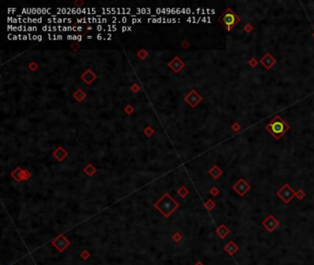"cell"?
Returning a JSON list of instances; mask_svg holds the SVG:
<instances>
[{
	"mask_svg": "<svg viewBox=\"0 0 314 265\" xmlns=\"http://www.w3.org/2000/svg\"><path fill=\"white\" fill-rule=\"evenodd\" d=\"M265 128L275 139H280L290 127L279 115H275Z\"/></svg>",
	"mask_w": 314,
	"mask_h": 265,
	"instance_id": "cell-1",
	"label": "cell"
},
{
	"mask_svg": "<svg viewBox=\"0 0 314 265\" xmlns=\"http://www.w3.org/2000/svg\"><path fill=\"white\" fill-rule=\"evenodd\" d=\"M239 21H241V17L236 15L230 8H228L227 12L220 17L221 23L228 29V30H230L231 28H233Z\"/></svg>",
	"mask_w": 314,
	"mask_h": 265,
	"instance_id": "cell-2",
	"label": "cell"
},
{
	"mask_svg": "<svg viewBox=\"0 0 314 265\" xmlns=\"http://www.w3.org/2000/svg\"><path fill=\"white\" fill-rule=\"evenodd\" d=\"M276 195H277L285 203H288L293 197L296 196V191H295L290 186L289 184L286 183L284 184V186L278 190V191L276 192Z\"/></svg>",
	"mask_w": 314,
	"mask_h": 265,
	"instance_id": "cell-3",
	"label": "cell"
},
{
	"mask_svg": "<svg viewBox=\"0 0 314 265\" xmlns=\"http://www.w3.org/2000/svg\"><path fill=\"white\" fill-rule=\"evenodd\" d=\"M232 189L238 193L241 196H243L245 195V193L248 192L250 190H251V185L245 181L243 179H239L233 186H232Z\"/></svg>",
	"mask_w": 314,
	"mask_h": 265,
	"instance_id": "cell-4",
	"label": "cell"
},
{
	"mask_svg": "<svg viewBox=\"0 0 314 265\" xmlns=\"http://www.w3.org/2000/svg\"><path fill=\"white\" fill-rule=\"evenodd\" d=\"M262 225L264 226V227L266 229L268 232H273L274 229L279 226V222L277 221V219H275L273 215H269L262 223Z\"/></svg>",
	"mask_w": 314,
	"mask_h": 265,
	"instance_id": "cell-5",
	"label": "cell"
},
{
	"mask_svg": "<svg viewBox=\"0 0 314 265\" xmlns=\"http://www.w3.org/2000/svg\"><path fill=\"white\" fill-rule=\"evenodd\" d=\"M276 60L269 54V52H267V54L262 58V60L260 61L261 64L264 65V66L266 68V69H270L274 64H275Z\"/></svg>",
	"mask_w": 314,
	"mask_h": 265,
	"instance_id": "cell-6",
	"label": "cell"
},
{
	"mask_svg": "<svg viewBox=\"0 0 314 265\" xmlns=\"http://www.w3.org/2000/svg\"><path fill=\"white\" fill-rule=\"evenodd\" d=\"M224 250H225V251H226L229 256H233V255L239 251V246H238L234 241L230 240V241H229V242L225 245Z\"/></svg>",
	"mask_w": 314,
	"mask_h": 265,
	"instance_id": "cell-7",
	"label": "cell"
},
{
	"mask_svg": "<svg viewBox=\"0 0 314 265\" xmlns=\"http://www.w3.org/2000/svg\"><path fill=\"white\" fill-rule=\"evenodd\" d=\"M216 235H217L220 238H225L230 233V230H229V229L225 225H221V226H219L216 228Z\"/></svg>",
	"mask_w": 314,
	"mask_h": 265,
	"instance_id": "cell-8",
	"label": "cell"
},
{
	"mask_svg": "<svg viewBox=\"0 0 314 265\" xmlns=\"http://www.w3.org/2000/svg\"><path fill=\"white\" fill-rule=\"evenodd\" d=\"M210 173H211V175L213 176V178L216 180V179H218L219 177L221 176V174H222V170H221L217 166H215V167L211 169Z\"/></svg>",
	"mask_w": 314,
	"mask_h": 265,
	"instance_id": "cell-9",
	"label": "cell"
},
{
	"mask_svg": "<svg viewBox=\"0 0 314 265\" xmlns=\"http://www.w3.org/2000/svg\"><path fill=\"white\" fill-rule=\"evenodd\" d=\"M306 196V193H305V191L302 190V189H300V190H299L298 191H296V197L299 199V200H303V198Z\"/></svg>",
	"mask_w": 314,
	"mask_h": 265,
	"instance_id": "cell-10",
	"label": "cell"
},
{
	"mask_svg": "<svg viewBox=\"0 0 314 265\" xmlns=\"http://www.w3.org/2000/svg\"><path fill=\"white\" fill-rule=\"evenodd\" d=\"M117 30V27L115 25H108L107 26V30L108 31H115Z\"/></svg>",
	"mask_w": 314,
	"mask_h": 265,
	"instance_id": "cell-11",
	"label": "cell"
},
{
	"mask_svg": "<svg viewBox=\"0 0 314 265\" xmlns=\"http://www.w3.org/2000/svg\"><path fill=\"white\" fill-rule=\"evenodd\" d=\"M43 31H53V27L48 26V25H44L43 27Z\"/></svg>",
	"mask_w": 314,
	"mask_h": 265,
	"instance_id": "cell-12",
	"label": "cell"
},
{
	"mask_svg": "<svg viewBox=\"0 0 314 265\" xmlns=\"http://www.w3.org/2000/svg\"><path fill=\"white\" fill-rule=\"evenodd\" d=\"M207 208H208L209 210H212V209H213V208L216 206V204H215V203H214L212 201H209V202H208V203H207Z\"/></svg>",
	"mask_w": 314,
	"mask_h": 265,
	"instance_id": "cell-13",
	"label": "cell"
},
{
	"mask_svg": "<svg viewBox=\"0 0 314 265\" xmlns=\"http://www.w3.org/2000/svg\"><path fill=\"white\" fill-rule=\"evenodd\" d=\"M77 22L78 23H87L88 22V19H86V17H82V19H77Z\"/></svg>",
	"mask_w": 314,
	"mask_h": 265,
	"instance_id": "cell-14",
	"label": "cell"
},
{
	"mask_svg": "<svg viewBox=\"0 0 314 265\" xmlns=\"http://www.w3.org/2000/svg\"><path fill=\"white\" fill-rule=\"evenodd\" d=\"M108 21L107 19H105V17H102V19H97V23L101 24V23H106Z\"/></svg>",
	"mask_w": 314,
	"mask_h": 265,
	"instance_id": "cell-15",
	"label": "cell"
},
{
	"mask_svg": "<svg viewBox=\"0 0 314 265\" xmlns=\"http://www.w3.org/2000/svg\"><path fill=\"white\" fill-rule=\"evenodd\" d=\"M50 12H51V8H42V14H49Z\"/></svg>",
	"mask_w": 314,
	"mask_h": 265,
	"instance_id": "cell-16",
	"label": "cell"
},
{
	"mask_svg": "<svg viewBox=\"0 0 314 265\" xmlns=\"http://www.w3.org/2000/svg\"><path fill=\"white\" fill-rule=\"evenodd\" d=\"M211 193L213 194V195H215V196H216V195H217V194L219 193V191H218L216 188H213V189L211 190Z\"/></svg>",
	"mask_w": 314,
	"mask_h": 265,
	"instance_id": "cell-17",
	"label": "cell"
},
{
	"mask_svg": "<svg viewBox=\"0 0 314 265\" xmlns=\"http://www.w3.org/2000/svg\"><path fill=\"white\" fill-rule=\"evenodd\" d=\"M37 30H38V29H37V27H35V26H29L28 27V31H36Z\"/></svg>",
	"mask_w": 314,
	"mask_h": 265,
	"instance_id": "cell-18",
	"label": "cell"
},
{
	"mask_svg": "<svg viewBox=\"0 0 314 265\" xmlns=\"http://www.w3.org/2000/svg\"><path fill=\"white\" fill-rule=\"evenodd\" d=\"M141 22H142L141 19H136V17L132 19V23H141Z\"/></svg>",
	"mask_w": 314,
	"mask_h": 265,
	"instance_id": "cell-19",
	"label": "cell"
},
{
	"mask_svg": "<svg viewBox=\"0 0 314 265\" xmlns=\"http://www.w3.org/2000/svg\"><path fill=\"white\" fill-rule=\"evenodd\" d=\"M96 30H97L98 31H101V30H104V29H103V27H102L101 25H98V26L96 27Z\"/></svg>",
	"mask_w": 314,
	"mask_h": 265,
	"instance_id": "cell-20",
	"label": "cell"
},
{
	"mask_svg": "<svg viewBox=\"0 0 314 265\" xmlns=\"http://www.w3.org/2000/svg\"><path fill=\"white\" fill-rule=\"evenodd\" d=\"M71 14H78L77 8H71Z\"/></svg>",
	"mask_w": 314,
	"mask_h": 265,
	"instance_id": "cell-21",
	"label": "cell"
},
{
	"mask_svg": "<svg viewBox=\"0 0 314 265\" xmlns=\"http://www.w3.org/2000/svg\"><path fill=\"white\" fill-rule=\"evenodd\" d=\"M166 13H167V14H170V13H171V14H172V8H166Z\"/></svg>",
	"mask_w": 314,
	"mask_h": 265,
	"instance_id": "cell-22",
	"label": "cell"
},
{
	"mask_svg": "<svg viewBox=\"0 0 314 265\" xmlns=\"http://www.w3.org/2000/svg\"><path fill=\"white\" fill-rule=\"evenodd\" d=\"M127 22V17H123L121 20V23H126Z\"/></svg>",
	"mask_w": 314,
	"mask_h": 265,
	"instance_id": "cell-23",
	"label": "cell"
},
{
	"mask_svg": "<svg viewBox=\"0 0 314 265\" xmlns=\"http://www.w3.org/2000/svg\"><path fill=\"white\" fill-rule=\"evenodd\" d=\"M96 38H97V40H99V41H100V40H102V39H103V37H102V35H101V34H100V33H99V34L97 35V36H96Z\"/></svg>",
	"mask_w": 314,
	"mask_h": 265,
	"instance_id": "cell-24",
	"label": "cell"
},
{
	"mask_svg": "<svg viewBox=\"0 0 314 265\" xmlns=\"http://www.w3.org/2000/svg\"><path fill=\"white\" fill-rule=\"evenodd\" d=\"M16 10H17V8H8V13L15 12Z\"/></svg>",
	"mask_w": 314,
	"mask_h": 265,
	"instance_id": "cell-25",
	"label": "cell"
},
{
	"mask_svg": "<svg viewBox=\"0 0 314 265\" xmlns=\"http://www.w3.org/2000/svg\"><path fill=\"white\" fill-rule=\"evenodd\" d=\"M106 40H108V41L112 40V34H111V33H108V34H107V38H106Z\"/></svg>",
	"mask_w": 314,
	"mask_h": 265,
	"instance_id": "cell-26",
	"label": "cell"
},
{
	"mask_svg": "<svg viewBox=\"0 0 314 265\" xmlns=\"http://www.w3.org/2000/svg\"><path fill=\"white\" fill-rule=\"evenodd\" d=\"M37 41H38V42H42V41H43V36H42V35H38V38H37Z\"/></svg>",
	"mask_w": 314,
	"mask_h": 265,
	"instance_id": "cell-27",
	"label": "cell"
},
{
	"mask_svg": "<svg viewBox=\"0 0 314 265\" xmlns=\"http://www.w3.org/2000/svg\"><path fill=\"white\" fill-rule=\"evenodd\" d=\"M126 30H128V27H126V26L122 27V31H123V32H124V31H126Z\"/></svg>",
	"mask_w": 314,
	"mask_h": 265,
	"instance_id": "cell-28",
	"label": "cell"
},
{
	"mask_svg": "<svg viewBox=\"0 0 314 265\" xmlns=\"http://www.w3.org/2000/svg\"><path fill=\"white\" fill-rule=\"evenodd\" d=\"M56 38H57V40H63V35H61V34L56 35Z\"/></svg>",
	"mask_w": 314,
	"mask_h": 265,
	"instance_id": "cell-29",
	"label": "cell"
},
{
	"mask_svg": "<svg viewBox=\"0 0 314 265\" xmlns=\"http://www.w3.org/2000/svg\"><path fill=\"white\" fill-rule=\"evenodd\" d=\"M77 12H78V14L82 13V8H77Z\"/></svg>",
	"mask_w": 314,
	"mask_h": 265,
	"instance_id": "cell-30",
	"label": "cell"
},
{
	"mask_svg": "<svg viewBox=\"0 0 314 265\" xmlns=\"http://www.w3.org/2000/svg\"><path fill=\"white\" fill-rule=\"evenodd\" d=\"M66 39H67V40H73V35H67Z\"/></svg>",
	"mask_w": 314,
	"mask_h": 265,
	"instance_id": "cell-31",
	"label": "cell"
},
{
	"mask_svg": "<svg viewBox=\"0 0 314 265\" xmlns=\"http://www.w3.org/2000/svg\"><path fill=\"white\" fill-rule=\"evenodd\" d=\"M37 38H38V35H32V40L37 41Z\"/></svg>",
	"mask_w": 314,
	"mask_h": 265,
	"instance_id": "cell-32",
	"label": "cell"
},
{
	"mask_svg": "<svg viewBox=\"0 0 314 265\" xmlns=\"http://www.w3.org/2000/svg\"><path fill=\"white\" fill-rule=\"evenodd\" d=\"M37 21H38V23H42L43 22V17H38Z\"/></svg>",
	"mask_w": 314,
	"mask_h": 265,
	"instance_id": "cell-33",
	"label": "cell"
},
{
	"mask_svg": "<svg viewBox=\"0 0 314 265\" xmlns=\"http://www.w3.org/2000/svg\"><path fill=\"white\" fill-rule=\"evenodd\" d=\"M48 39H49V40H53V35H51L50 33H48Z\"/></svg>",
	"mask_w": 314,
	"mask_h": 265,
	"instance_id": "cell-34",
	"label": "cell"
},
{
	"mask_svg": "<svg viewBox=\"0 0 314 265\" xmlns=\"http://www.w3.org/2000/svg\"><path fill=\"white\" fill-rule=\"evenodd\" d=\"M78 42L82 41V36H81V35H78Z\"/></svg>",
	"mask_w": 314,
	"mask_h": 265,
	"instance_id": "cell-35",
	"label": "cell"
},
{
	"mask_svg": "<svg viewBox=\"0 0 314 265\" xmlns=\"http://www.w3.org/2000/svg\"><path fill=\"white\" fill-rule=\"evenodd\" d=\"M156 13H157V14H160V13H161V9H160V8H157V9H156Z\"/></svg>",
	"mask_w": 314,
	"mask_h": 265,
	"instance_id": "cell-36",
	"label": "cell"
},
{
	"mask_svg": "<svg viewBox=\"0 0 314 265\" xmlns=\"http://www.w3.org/2000/svg\"><path fill=\"white\" fill-rule=\"evenodd\" d=\"M62 31H68V30H67V27L64 26V27H63V29H62Z\"/></svg>",
	"mask_w": 314,
	"mask_h": 265,
	"instance_id": "cell-37",
	"label": "cell"
},
{
	"mask_svg": "<svg viewBox=\"0 0 314 265\" xmlns=\"http://www.w3.org/2000/svg\"><path fill=\"white\" fill-rule=\"evenodd\" d=\"M28 39H29L28 35H25V34H24V35H23V40H24V41H26V40H28Z\"/></svg>",
	"mask_w": 314,
	"mask_h": 265,
	"instance_id": "cell-38",
	"label": "cell"
},
{
	"mask_svg": "<svg viewBox=\"0 0 314 265\" xmlns=\"http://www.w3.org/2000/svg\"><path fill=\"white\" fill-rule=\"evenodd\" d=\"M161 13H162V14H167V13H166V8H163L161 9Z\"/></svg>",
	"mask_w": 314,
	"mask_h": 265,
	"instance_id": "cell-39",
	"label": "cell"
},
{
	"mask_svg": "<svg viewBox=\"0 0 314 265\" xmlns=\"http://www.w3.org/2000/svg\"><path fill=\"white\" fill-rule=\"evenodd\" d=\"M56 30H58V28L55 27V26H53V31H56Z\"/></svg>",
	"mask_w": 314,
	"mask_h": 265,
	"instance_id": "cell-40",
	"label": "cell"
},
{
	"mask_svg": "<svg viewBox=\"0 0 314 265\" xmlns=\"http://www.w3.org/2000/svg\"><path fill=\"white\" fill-rule=\"evenodd\" d=\"M18 35H15V34H14V35H13V40L15 41V40H18Z\"/></svg>",
	"mask_w": 314,
	"mask_h": 265,
	"instance_id": "cell-41",
	"label": "cell"
},
{
	"mask_svg": "<svg viewBox=\"0 0 314 265\" xmlns=\"http://www.w3.org/2000/svg\"><path fill=\"white\" fill-rule=\"evenodd\" d=\"M28 37H29V40H30H30H32V35H31L30 33H29Z\"/></svg>",
	"mask_w": 314,
	"mask_h": 265,
	"instance_id": "cell-42",
	"label": "cell"
},
{
	"mask_svg": "<svg viewBox=\"0 0 314 265\" xmlns=\"http://www.w3.org/2000/svg\"><path fill=\"white\" fill-rule=\"evenodd\" d=\"M77 30H78V31H81V30H82V27L78 26V27L77 28Z\"/></svg>",
	"mask_w": 314,
	"mask_h": 265,
	"instance_id": "cell-43",
	"label": "cell"
},
{
	"mask_svg": "<svg viewBox=\"0 0 314 265\" xmlns=\"http://www.w3.org/2000/svg\"><path fill=\"white\" fill-rule=\"evenodd\" d=\"M87 38H88V39H92V36H91V35H89V36H88Z\"/></svg>",
	"mask_w": 314,
	"mask_h": 265,
	"instance_id": "cell-44",
	"label": "cell"
},
{
	"mask_svg": "<svg viewBox=\"0 0 314 265\" xmlns=\"http://www.w3.org/2000/svg\"><path fill=\"white\" fill-rule=\"evenodd\" d=\"M128 30H129V31L132 30V28H131V27H128Z\"/></svg>",
	"mask_w": 314,
	"mask_h": 265,
	"instance_id": "cell-45",
	"label": "cell"
},
{
	"mask_svg": "<svg viewBox=\"0 0 314 265\" xmlns=\"http://www.w3.org/2000/svg\"><path fill=\"white\" fill-rule=\"evenodd\" d=\"M91 29H92V28H91V27H88V30H91Z\"/></svg>",
	"mask_w": 314,
	"mask_h": 265,
	"instance_id": "cell-46",
	"label": "cell"
},
{
	"mask_svg": "<svg viewBox=\"0 0 314 265\" xmlns=\"http://www.w3.org/2000/svg\"><path fill=\"white\" fill-rule=\"evenodd\" d=\"M196 265H204V264H202V263H200V262H199V263H197Z\"/></svg>",
	"mask_w": 314,
	"mask_h": 265,
	"instance_id": "cell-47",
	"label": "cell"
}]
</instances>
